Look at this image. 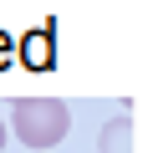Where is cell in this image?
<instances>
[{"label": "cell", "mask_w": 153, "mask_h": 153, "mask_svg": "<svg viewBox=\"0 0 153 153\" xmlns=\"http://www.w3.org/2000/svg\"><path fill=\"white\" fill-rule=\"evenodd\" d=\"M0 148H5V123H0Z\"/></svg>", "instance_id": "cell-4"}, {"label": "cell", "mask_w": 153, "mask_h": 153, "mask_svg": "<svg viewBox=\"0 0 153 153\" xmlns=\"http://www.w3.org/2000/svg\"><path fill=\"white\" fill-rule=\"evenodd\" d=\"M10 128L26 148H56L71 128V112L61 97H16V112H10Z\"/></svg>", "instance_id": "cell-1"}, {"label": "cell", "mask_w": 153, "mask_h": 153, "mask_svg": "<svg viewBox=\"0 0 153 153\" xmlns=\"http://www.w3.org/2000/svg\"><path fill=\"white\" fill-rule=\"evenodd\" d=\"M0 51H5V36H0ZM0 61H5V56H0Z\"/></svg>", "instance_id": "cell-5"}, {"label": "cell", "mask_w": 153, "mask_h": 153, "mask_svg": "<svg viewBox=\"0 0 153 153\" xmlns=\"http://www.w3.org/2000/svg\"><path fill=\"white\" fill-rule=\"evenodd\" d=\"M26 51H31V66H46V61H51V56H46V51H51V36H31Z\"/></svg>", "instance_id": "cell-3"}, {"label": "cell", "mask_w": 153, "mask_h": 153, "mask_svg": "<svg viewBox=\"0 0 153 153\" xmlns=\"http://www.w3.org/2000/svg\"><path fill=\"white\" fill-rule=\"evenodd\" d=\"M97 153H133V123L128 117H112L97 138Z\"/></svg>", "instance_id": "cell-2"}]
</instances>
